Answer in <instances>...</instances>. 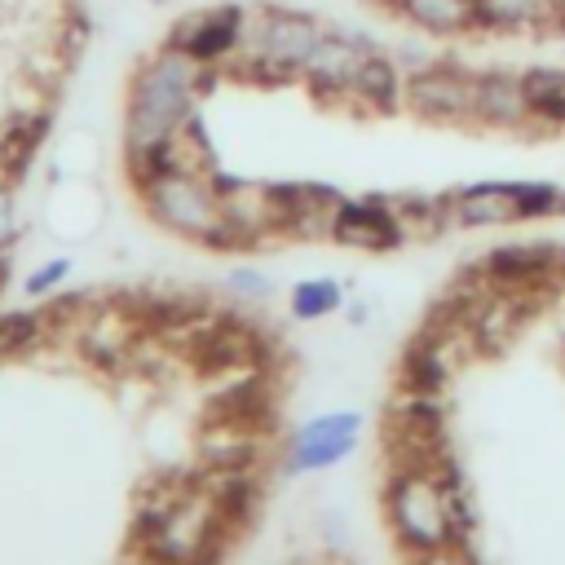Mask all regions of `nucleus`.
<instances>
[{"label":"nucleus","instance_id":"15","mask_svg":"<svg viewBox=\"0 0 565 565\" xmlns=\"http://www.w3.org/2000/svg\"><path fill=\"white\" fill-rule=\"evenodd\" d=\"M18 234V207H13V181L0 177V247Z\"/></svg>","mask_w":565,"mask_h":565},{"label":"nucleus","instance_id":"6","mask_svg":"<svg viewBox=\"0 0 565 565\" xmlns=\"http://www.w3.org/2000/svg\"><path fill=\"white\" fill-rule=\"evenodd\" d=\"M327 234L344 247L388 252L406 238V225L384 199H349V203H335V212L327 221Z\"/></svg>","mask_w":565,"mask_h":565},{"label":"nucleus","instance_id":"16","mask_svg":"<svg viewBox=\"0 0 565 565\" xmlns=\"http://www.w3.org/2000/svg\"><path fill=\"white\" fill-rule=\"evenodd\" d=\"M552 35H556V40H561V44H565V13H561V22H556V26H552Z\"/></svg>","mask_w":565,"mask_h":565},{"label":"nucleus","instance_id":"2","mask_svg":"<svg viewBox=\"0 0 565 565\" xmlns=\"http://www.w3.org/2000/svg\"><path fill=\"white\" fill-rule=\"evenodd\" d=\"M327 26L305 13V9H252L247 13V31H243V49L230 62V71L256 79V84H282V79H300L305 62L313 57V49L322 44Z\"/></svg>","mask_w":565,"mask_h":565},{"label":"nucleus","instance_id":"3","mask_svg":"<svg viewBox=\"0 0 565 565\" xmlns=\"http://www.w3.org/2000/svg\"><path fill=\"white\" fill-rule=\"evenodd\" d=\"M402 106L433 124H472L477 115V71L455 57H433L406 75Z\"/></svg>","mask_w":565,"mask_h":565},{"label":"nucleus","instance_id":"17","mask_svg":"<svg viewBox=\"0 0 565 565\" xmlns=\"http://www.w3.org/2000/svg\"><path fill=\"white\" fill-rule=\"evenodd\" d=\"M424 565H450V561H424Z\"/></svg>","mask_w":565,"mask_h":565},{"label":"nucleus","instance_id":"4","mask_svg":"<svg viewBox=\"0 0 565 565\" xmlns=\"http://www.w3.org/2000/svg\"><path fill=\"white\" fill-rule=\"evenodd\" d=\"M247 13H252V9H243V4L190 9V13H181V18L168 26L163 44L181 49V53H185L194 66H203V71H221V66H230V62L238 57V49H243Z\"/></svg>","mask_w":565,"mask_h":565},{"label":"nucleus","instance_id":"14","mask_svg":"<svg viewBox=\"0 0 565 565\" xmlns=\"http://www.w3.org/2000/svg\"><path fill=\"white\" fill-rule=\"evenodd\" d=\"M335 287L331 282H300L296 287V313H327L335 305Z\"/></svg>","mask_w":565,"mask_h":565},{"label":"nucleus","instance_id":"12","mask_svg":"<svg viewBox=\"0 0 565 565\" xmlns=\"http://www.w3.org/2000/svg\"><path fill=\"white\" fill-rule=\"evenodd\" d=\"M397 18H406L415 31L437 35V40H459L477 31L472 0H384Z\"/></svg>","mask_w":565,"mask_h":565},{"label":"nucleus","instance_id":"5","mask_svg":"<svg viewBox=\"0 0 565 565\" xmlns=\"http://www.w3.org/2000/svg\"><path fill=\"white\" fill-rule=\"evenodd\" d=\"M371 49H375V44H371L366 35L327 26L322 44L313 49V57H309L305 71H300V84H305L318 102H327V106L340 102V106H344V102H349V88H353V75H358V66L366 62Z\"/></svg>","mask_w":565,"mask_h":565},{"label":"nucleus","instance_id":"11","mask_svg":"<svg viewBox=\"0 0 565 565\" xmlns=\"http://www.w3.org/2000/svg\"><path fill=\"white\" fill-rule=\"evenodd\" d=\"M441 207H446V221L450 225H508V221H521L516 216L512 181H477V185H463Z\"/></svg>","mask_w":565,"mask_h":565},{"label":"nucleus","instance_id":"18","mask_svg":"<svg viewBox=\"0 0 565 565\" xmlns=\"http://www.w3.org/2000/svg\"><path fill=\"white\" fill-rule=\"evenodd\" d=\"M159 4H172V0H159Z\"/></svg>","mask_w":565,"mask_h":565},{"label":"nucleus","instance_id":"8","mask_svg":"<svg viewBox=\"0 0 565 565\" xmlns=\"http://www.w3.org/2000/svg\"><path fill=\"white\" fill-rule=\"evenodd\" d=\"M402 97H406V71L393 62V53L371 49L353 75L344 106H353L362 115H393V110H402Z\"/></svg>","mask_w":565,"mask_h":565},{"label":"nucleus","instance_id":"1","mask_svg":"<svg viewBox=\"0 0 565 565\" xmlns=\"http://www.w3.org/2000/svg\"><path fill=\"white\" fill-rule=\"evenodd\" d=\"M199 84H203V66H194L181 49H172V44L150 49L128 79L124 150H146L163 137H177L194 115Z\"/></svg>","mask_w":565,"mask_h":565},{"label":"nucleus","instance_id":"10","mask_svg":"<svg viewBox=\"0 0 565 565\" xmlns=\"http://www.w3.org/2000/svg\"><path fill=\"white\" fill-rule=\"evenodd\" d=\"M49 128H53V119L44 106H13L0 119V177L4 181H18L35 163Z\"/></svg>","mask_w":565,"mask_h":565},{"label":"nucleus","instance_id":"9","mask_svg":"<svg viewBox=\"0 0 565 565\" xmlns=\"http://www.w3.org/2000/svg\"><path fill=\"white\" fill-rule=\"evenodd\" d=\"M481 35H539L565 13V0H472Z\"/></svg>","mask_w":565,"mask_h":565},{"label":"nucleus","instance_id":"7","mask_svg":"<svg viewBox=\"0 0 565 565\" xmlns=\"http://www.w3.org/2000/svg\"><path fill=\"white\" fill-rule=\"evenodd\" d=\"M472 124L481 128H530V102H525V84L521 71L494 66V71H477V115Z\"/></svg>","mask_w":565,"mask_h":565},{"label":"nucleus","instance_id":"13","mask_svg":"<svg viewBox=\"0 0 565 565\" xmlns=\"http://www.w3.org/2000/svg\"><path fill=\"white\" fill-rule=\"evenodd\" d=\"M530 124L534 128H565V66H530L521 71Z\"/></svg>","mask_w":565,"mask_h":565}]
</instances>
